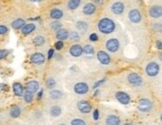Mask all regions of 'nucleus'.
Returning <instances> with one entry per match:
<instances>
[{
  "label": "nucleus",
  "instance_id": "f257e3e1",
  "mask_svg": "<svg viewBox=\"0 0 162 125\" xmlns=\"http://www.w3.org/2000/svg\"><path fill=\"white\" fill-rule=\"evenodd\" d=\"M97 29L99 32L104 34V35H109V34L115 32V30H116V23L111 18L103 17L98 21Z\"/></svg>",
  "mask_w": 162,
  "mask_h": 125
},
{
  "label": "nucleus",
  "instance_id": "f03ea898",
  "mask_svg": "<svg viewBox=\"0 0 162 125\" xmlns=\"http://www.w3.org/2000/svg\"><path fill=\"white\" fill-rule=\"evenodd\" d=\"M153 101L149 98H140L137 103V109L141 113H149L153 110Z\"/></svg>",
  "mask_w": 162,
  "mask_h": 125
},
{
  "label": "nucleus",
  "instance_id": "7ed1b4c3",
  "mask_svg": "<svg viewBox=\"0 0 162 125\" xmlns=\"http://www.w3.org/2000/svg\"><path fill=\"white\" fill-rule=\"evenodd\" d=\"M160 72V65L156 61H150L145 66V73L148 77L155 78L159 75Z\"/></svg>",
  "mask_w": 162,
  "mask_h": 125
},
{
  "label": "nucleus",
  "instance_id": "20e7f679",
  "mask_svg": "<svg viewBox=\"0 0 162 125\" xmlns=\"http://www.w3.org/2000/svg\"><path fill=\"white\" fill-rule=\"evenodd\" d=\"M121 47V42L118 38H115V37H112V38H109L105 42V48L109 53H117L120 50Z\"/></svg>",
  "mask_w": 162,
  "mask_h": 125
},
{
  "label": "nucleus",
  "instance_id": "39448f33",
  "mask_svg": "<svg viewBox=\"0 0 162 125\" xmlns=\"http://www.w3.org/2000/svg\"><path fill=\"white\" fill-rule=\"evenodd\" d=\"M127 81L133 87H142L144 85V80L142 76L137 72H130L127 75Z\"/></svg>",
  "mask_w": 162,
  "mask_h": 125
},
{
  "label": "nucleus",
  "instance_id": "423d86ee",
  "mask_svg": "<svg viewBox=\"0 0 162 125\" xmlns=\"http://www.w3.org/2000/svg\"><path fill=\"white\" fill-rule=\"evenodd\" d=\"M110 11L112 14L116 15V16H120L124 13L125 11V4L121 0H116V1L112 2L110 5Z\"/></svg>",
  "mask_w": 162,
  "mask_h": 125
},
{
  "label": "nucleus",
  "instance_id": "0eeeda50",
  "mask_svg": "<svg viewBox=\"0 0 162 125\" xmlns=\"http://www.w3.org/2000/svg\"><path fill=\"white\" fill-rule=\"evenodd\" d=\"M76 107L80 113H82V114H88L93 110L91 103L89 101H87V100H84V99L79 100V101L77 102Z\"/></svg>",
  "mask_w": 162,
  "mask_h": 125
},
{
  "label": "nucleus",
  "instance_id": "6e6552de",
  "mask_svg": "<svg viewBox=\"0 0 162 125\" xmlns=\"http://www.w3.org/2000/svg\"><path fill=\"white\" fill-rule=\"evenodd\" d=\"M128 19L133 24H139L142 21V14L138 8H132L128 12Z\"/></svg>",
  "mask_w": 162,
  "mask_h": 125
},
{
  "label": "nucleus",
  "instance_id": "1a4fd4ad",
  "mask_svg": "<svg viewBox=\"0 0 162 125\" xmlns=\"http://www.w3.org/2000/svg\"><path fill=\"white\" fill-rule=\"evenodd\" d=\"M73 91L77 95H85L89 91V85L84 81H79L74 84Z\"/></svg>",
  "mask_w": 162,
  "mask_h": 125
},
{
  "label": "nucleus",
  "instance_id": "9d476101",
  "mask_svg": "<svg viewBox=\"0 0 162 125\" xmlns=\"http://www.w3.org/2000/svg\"><path fill=\"white\" fill-rule=\"evenodd\" d=\"M115 99L122 105H128L131 102V97L125 91H117L115 93Z\"/></svg>",
  "mask_w": 162,
  "mask_h": 125
},
{
  "label": "nucleus",
  "instance_id": "9b49d317",
  "mask_svg": "<svg viewBox=\"0 0 162 125\" xmlns=\"http://www.w3.org/2000/svg\"><path fill=\"white\" fill-rule=\"evenodd\" d=\"M96 58L99 61V63L102 65H109L111 63V57L110 55L108 54L106 51H103V50H99V51L96 53Z\"/></svg>",
  "mask_w": 162,
  "mask_h": 125
},
{
  "label": "nucleus",
  "instance_id": "f8f14e48",
  "mask_svg": "<svg viewBox=\"0 0 162 125\" xmlns=\"http://www.w3.org/2000/svg\"><path fill=\"white\" fill-rule=\"evenodd\" d=\"M30 61L31 63H33L34 65H42L44 64L46 61L45 55L41 52H34L30 56Z\"/></svg>",
  "mask_w": 162,
  "mask_h": 125
},
{
  "label": "nucleus",
  "instance_id": "ddd939ff",
  "mask_svg": "<svg viewBox=\"0 0 162 125\" xmlns=\"http://www.w3.org/2000/svg\"><path fill=\"white\" fill-rule=\"evenodd\" d=\"M96 10H97V6L93 2H87L82 7V13L84 15H86V16H92V15H94Z\"/></svg>",
  "mask_w": 162,
  "mask_h": 125
},
{
  "label": "nucleus",
  "instance_id": "4468645a",
  "mask_svg": "<svg viewBox=\"0 0 162 125\" xmlns=\"http://www.w3.org/2000/svg\"><path fill=\"white\" fill-rule=\"evenodd\" d=\"M148 14L149 16L151 18H153V19H158V18H160L162 16V7L161 5H152L150 8H149L148 10Z\"/></svg>",
  "mask_w": 162,
  "mask_h": 125
},
{
  "label": "nucleus",
  "instance_id": "2eb2a0df",
  "mask_svg": "<svg viewBox=\"0 0 162 125\" xmlns=\"http://www.w3.org/2000/svg\"><path fill=\"white\" fill-rule=\"evenodd\" d=\"M69 54L74 58L80 57L81 55L83 54V48L82 46L78 43H75V44L71 45V47L69 48Z\"/></svg>",
  "mask_w": 162,
  "mask_h": 125
},
{
  "label": "nucleus",
  "instance_id": "dca6fc26",
  "mask_svg": "<svg viewBox=\"0 0 162 125\" xmlns=\"http://www.w3.org/2000/svg\"><path fill=\"white\" fill-rule=\"evenodd\" d=\"M105 125H121L120 117L116 114H108L104 120Z\"/></svg>",
  "mask_w": 162,
  "mask_h": 125
},
{
  "label": "nucleus",
  "instance_id": "f3484780",
  "mask_svg": "<svg viewBox=\"0 0 162 125\" xmlns=\"http://www.w3.org/2000/svg\"><path fill=\"white\" fill-rule=\"evenodd\" d=\"M49 16L52 20H60L64 17V11L60 8H52L49 11Z\"/></svg>",
  "mask_w": 162,
  "mask_h": 125
},
{
  "label": "nucleus",
  "instance_id": "a211bd4d",
  "mask_svg": "<svg viewBox=\"0 0 162 125\" xmlns=\"http://www.w3.org/2000/svg\"><path fill=\"white\" fill-rule=\"evenodd\" d=\"M25 90H27V91H29L31 93H36L38 90L40 89V85H39V82L36 80H30L28 81V82L26 83L25 85V88H24Z\"/></svg>",
  "mask_w": 162,
  "mask_h": 125
},
{
  "label": "nucleus",
  "instance_id": "6ab92c4d",
  "mask_svg": "<svg viewBox=\"0 0 162 125\" xmlns=\"http://www.w3.org/2000/svg\"><path fill=\"white\" fill-rule=\"evenodd\" d=\"M12 90H13V93L15 96H17V97H22L25 89H24V86L20 82H14L12 84Z\"/></svg>",
  "mask_w": 162,
  "mask_h": 125
},
{
  "label": "nucleus",
  "instance_id": "aec40b11",
  "mask_svg": "<svg viewBox=\"0 0 162 125\" xmlns=\"http://www.w3.org/2000/svg\"><path fill=\"white\" fill-rule=\"evenodd\" d=\"M75 28L77 29L76 31H80V32L85 33L89 30V23L84 20H78L75 22Z\"/></svg>",
  "mask_w": 162,
  "mask_h": 125
},
{
  "label": "nucleus",
  "instance_id": "412c9836",
  "mask_svg": "<svg viewBox=\"0 0 162 125\" xmlns=\"http://www.w3.org/2000/svg\"><path fill=\"white\" fill-rule=\"evenodd\" d=\"M36 30V25L34 23H27L23 26V28L21 29V32H22L23 35H30L31 33H33L34 31Z\"/></svg>",
  "mask_w": 162,
  "mask_h": 125
},
{
  "label": "nucleus",
  "instance_id": "4be33fe9",
  "mask_svg": "<svg viewBox=\"0 0 162 125\" xmlns=\"http://www.w3.org/2000/svg\"><path fill=\"white\" fill-rule=\"evenodd\" d=\"M68 35H69V31L66 28H61V29H59L58 31H56V38L58 40H60V41H64V40L68 39Z\"/></svg>",
  "mask_w": 162,
  "mask_h": 125
},
{
  "label": "nucleus",
  "instance_id": "5701e85b",
  "mask_svg": "<svg viewBox=\"0 0 162 125\" xmlns=\"http://www.w3.org/2000/svg\"><path fill=\"white\" fill-rule=\"evenodd\" d=\"M62 107L59 105H52L50 109H49V114H50L51 117L57 118L62 114Z\"/></svg>",
  "mask_w": 162,
  "mask_h": 125
},
{
  "label": "nucleus",
  "instance_id": "b1692460",
  "mask_svg": "<svg viewBox=\"0 0 162 125\" xmlns=\"http://www.w3.org/2000/svg\"><path fill=\"white\" fill-rule=\"evenodd\" d=\"M25 24H26V21L24 19H22V18H17V19H15L14 21H12L11 27L15 30H21Z\"/></svg>",
  "mask_w": 162,
  "mask_h": 125
},
{
  "label": "nucleus",
  "instance_id": "393cba45",
  "mask_svg": "<svg viewBox=\"0 0 162 125\" xmlns=\"http://www.w3.org/2000/svg\"><path fill=\"white\" fill-rule=\"evenodd\" d=\"M32 42L34 46H36V47H41V46H43L46 43V38L43 35H36L32 39Z\"/></svg>",
  "mask_w": 162,
  "mask_h": 125
},
{
  "label": "nucleus",
  "instance_id": "a878e982",
  "mask_svg": "<svg viewBox=\"0 0 162 125\" xmlns=\"http://www.w3.org/2000/svg\"><path fill=\"white\" fill-rule=\"evenodd\" d=\"M81 2H82V0H68L66 6L69 10L73 11V10H76V9L79 7L81 5Z\"/></svg>",
  "mask_w": 162,
  "mask_h": 125
},
{
  "label": "nucleus",
  "instance_id": "bb28decb",
  "mask_svg": "<svg viewBox=\"0 0 162 125\" xmlns=\"http://www.w3.org/2000/svg\"><path fill=\"white\" fill-rule=\"evenodd\" d=\"M9 115L11 118H18L21 115V108L18 105L11 106L10 111H9Z\"/></svg>",
  "mask_w": 162,
  "mask_h": 125
},
{
  "label": "nucleus",
  "instance_id": "cd10ccee",
  "mask_svg": "<svg viewBox=\"0 0 162 125\" xmlns=\"http://www.w3.org/2000/svg\"><path fill=\"white\" fill-rule=\"evenodd\" d=\"M49 97L52 100H59L63 97V92L58 89H52L49 91Z\"/></svg>",
  "mask_w": 162,
  "mask_h": 125
},
{
  "label": "nucleus",
  "instance_id": "c85d7f7f",
  "mask_svg": "<svg viewBox=\"0 0 162 125\" xmlns=\"http://www.w3.org/2000/svg\"><path fill=\"white\" fill-rule=\"evenodd\" d=\"M49 28H50L52 31H55L56 32V31H58L59 29L63 28V24L58 20H53V21H51L50 24H49Z\"/></svg>",
  "mask_w": 162,
  "mask_h": 125
},
{
  "label": "nucleus",
  "instance_id": "c756f323",
  "mask_svg": "<svg viewBox=\"0 0 162 125\" xmlns=\"http://www.w3.org/2000/svg\"><path fill=\"white\" fill-rule=\"evenodd\" d=\"M56 85H57V81H56V79L53 76H50L47 78V80H46V88L52 90L55 88Z\"/></svg>",
  "mask_w": 162,
  "mask_h": 125
},
{
  "label": "nucleus",
  "instance_id": "7c9ffc66",
  "mask_svg": "<svg viewBox=\"0 0 162 125\" xmlns=\"http://www.w3.org/2000/svg\"><path fill=\"white\" fill-rule=\"evenodd\" d=\"M23 99L25 103L27 104H29V103H32L33 102V99H34V94L33 93H31L29 91H27V90H24V93H23Z\"/></svg>",
  "mask_w": 162,
  "mask_h": 125
},
{
  "label": "nucleus",
  "instance_id": "2f4dec72",
  "mask_svg": "<svg viewBox=\"0 0 162 125\" xmlns=\"http://www.w3.org/2000/svg\"><path fill=\"white\" fill-rule=\"evenodd\" d=\"M83 53H85L86 55H94L95 54V49L91 44H85L82 46Z\"/></svg>",
  "mask_w": 162,
  "mask_h": 125
},
{
  "label": "nucleus",
  "instance_id": "473e14b6",
  "mask_svg": "<svg viewBox=\"0 0 162 125\" xmlns=\"http://www.w3.org/2000/svg\"><path fill=\"white\" fill-rule=\"evenodd\" d=\"M68 38H69L71 41H78V40H80V34L79 32H77L76 30L71 31V32H69Z\"/></svg>",
  "mask_w": 162,
  "mask_h": 125
},
{
  "label": "nucleus",
  "instance_id": "72a5a7b5",
  "mask_svg": "<svg viewBox=\"0 0 162 125\" xmlns=\"http://www.w3.org/2000/svg\"><path fill=\"white\" fill-rule=\"evenodd\" d=\"M70 125H87L86 121L81 119V118H73L70 121Z\"/></svg>",
  "mask_w": 162,
  "mask_h": 125
},
{
  "label": "nucleus",
  "instance_id": "f704fd0d",
  "mask_svg": "<svg viewBox=\"0 0 162 125\" xmlns=\"http://www.w3.org/2000/svg\"><path fill=\"white\" fill-rule=\"evenodd\" d=\"M92 112V118L94 121H98L99 118H100V112H99V109L98 108H95L94 110L91 111Z\"/></svg>",
  "mask_w": 162,
  "mask_h": 125
},
{
  "label": "nucleus",
  "instance_id": "c9c22d12",
  "mask_svg": "<svg viewBox=\"0 0 162 125\" xmlns=\"http://www.w3.org/2000/svg\"><path fill=\"white\" fill-rule=\"evenodd\" d=\"M106 80H107V78H106V77H103V78H102V79L97 80L94 84H93V89H98V87H99V86H101L102 84H103Z\"/></svg>",
  "mask_w": 162,
  "mask_h": 125
},
{
  "label": "nucleus",
  "instance_id": "e433bc0d",
  "mask_svg": "<svg viewBox=\"0 0 162 125\" xmlns=\"http://www.w3.org/2000/svg\"><path fill=\"white\" fill-rule=\"evenodd\" d=\"M152 29H153L155 32H161L162 31L161 22H155V23L152 24Z\"/></svg>",
  "mask_w": 162,
  "mask_h": 125
},
{
  "label": "nucleus",
  "instance_id": "4c0bfd02",
  "mask_svg": "<svg viewBox=\"0 0 162 125\" xmlns=\"http://www.w3.org/2000/svg\"><path fill=\"white\" fill-rule=\"evenodd\" d=\"M64 48V42L63 41H60V40H57L54 44V49L55 50H61Z\"/></svg>",
  "mask_w": 162,
  "mask_h": 125
},
{
  "label": "nucleus",
  "instance_id": "58836bf2",
  "mask_svg": "<svg viewBox=\"0 0 162 125\" xmlns=\"http://www.w3.org/2000/svg\"><path fill=\"white\" fill-rule=\"evenodd\" d=\"M99 40V35L97 33H91L89 35V41H91V42H97Z\"/></svg>",
  "mask_w": 162,
  "mask_h": 125
},
{
  "label": "nucleus",
  "instance_id": "ea45409f",
  "mask_svg": "<svg viewBox=\"0 0 162 125\" xmlns=\"http://www.w3.org/2000/svg\"><path fill=\"white\" fill-rule=\"evenodd\" d=\"M9 55V51L6 49H0V60L6 58Z\"/></svg>",
  "mask_w": 162,
  "mask_h": 125
},
{
  "label": "nucleus",
  "instance_id": "a19ab883",
  "mask_svg": "<svg viewBox=\"0 0 162 125\" xmlns=\"http://www.w3.org/2000/svg\"><path fill=\"white\" fill-rule=\"evenodd\" d=\"M8 27L6 26V25H2L0 24V35H4V34H6L8 32Z\"/></svg>",
  "mask_w": 162,
  "mask_h": 125
},
{
  "label": "nucleus",
  "instance_id": "79ce46f5",
  "mask_svg": "<svg viewBox=\"0 0 162 125\" xmlns=\"http://www.w3.org/2000/svg\"><path fill=\"white\" fill-rule=\"evenodd\" d=\"M54 55H55V49L50 48L47 52V59L48 60H51V59L54 57Z\"/></svg>",
  "mask_w": 162,
  "mask_h": 125
},
{
  "label": "nucleus",
  "instance_id": "37998d69",
  "mask_svg": "<svg viewBox=\"0 0 162 125\" xmlns=\"http://www.w3.org/2000/svg\"><path fill=\"white\" fill-rule=\"evenodd\" d=\"M36 93H37V95H36L37 100H40L43 97V94H44V90H43V89H39Z\"/></svg>",
  "mask_w": 162,
  "mask_h": 125
},
{
  "label": "nucleus",
  "instance_id": "c03bdc74",
  "mask_svg": "<svg viewBox=\"0 0 162 125\" xmlns=\"http://www.w3.org/2000/svg\"><path fill=\"white\" fill-rule=\"evenodd\" d=\"M156 48L158 50L162 49V41H161V40H157V41H156Z\"/></svg>",
  "mask_w": 162,
  "mask_h": 125
},
{
  "label": "nucleus",
  "instance_id": "a18cd8bd",
  "mask_svg": "<svg viewBox=\"0 0 162 125\" xmlns=\"http://www.w3.org/2000/svg\"><path fill=\"white\" fill-rule=\"evenodd\" d=\"M95 91L93 92V97H96V96H98L99 95V93H100V90L99 89H94Z\"/></svg>",
  "mask_w": 162,
  "mask_h": 125
},
{
  "label": "nucleus",
  "instance_id": "49530a36",
  "mask_svg": "<svg viewBox=\"0 0 162 125\" xmlns=\"http://www.w3.org/2000/svg\"><path fill=\"white\" fill-rule=\"evenodd\" d=\"M31 2H33V3H39V2H42V1H44V0H30Z\"/></svg>",
  "mask_w": 162,
  "mask_h": 125
},
{
  "label": "nucleus",
  "instance_id": "de8ad7c7",
  "mask_svg": "<svg viewBox=\"0 0 162 125\" xmlns=\"http://www.w3.org/2000/svg\"><path fill=\"white\" fill-rule=\"evenodd\" d=\"M122 125H134L133 123H130V122H126V123H124V124H122Z\"/></svg>",
  "mask_w": 162,
  "mask_h": 125
},
{
  "label": "nucleus",
  "instance_id": "09e8293b",
  "mask_svg": "<svg viewBox=\"0 0 162 125\" xmlns=\"http://www.w3.org/2000/svg\"><path fill=\"white\" fill-rule=\"evenodd\" d=\"M58 125H67V124H65V123H59Z\"/></svg>",
  "mask_w": 162,
  "mask_h": 125
}]
</instances>
